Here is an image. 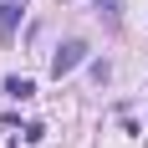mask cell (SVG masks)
<instances>
[{
    "mask_svg": "<svg viewBox=\"0 0 148 148\" xmlns=\"http://www.w3.org/2000/svg\"><path fill=\"white\" fill-rule=\"evenodd\" d=\"M82 56H87V46H82V41H66L56 56H51V77H56V82H61V77H72L77 66H82Z\"/></svg>",
    "mask_w": 148,
    "mask_h": 148,
    "instance_id": "cell-1",
    "label": "cell"
},
{
    "mask_svg": "<svg viewBox=\"0 0 148 148\" xmlns=\"http://www.w3.org/2000/svg\"><path fill=\"white\" fill-rule=\"evenodd\" d=\"M15 21H21V0H5V5H0V31L15 36Z\"/></svg>",
    "mask_w": 148,
    "mask_h": 148,
    "instance_id": "cell-2",
    "label": "cell"
},
{
    "mask_svg": "<svg viewBox=\"0 0 148 148\" xmlns=\"http://www.w3.org/2000/svg\"><path fill=\"white\" fill-rule=\"evenodd\" d=\"M5 92H10L15 102H26V97H36V82H31V77H10V82H5Z\"/></svg>",
    "mask_w": 148,
    "mask_h": 148,
    "instance_id": "cell-3",
    "label": "cell"
}]
</instances>
